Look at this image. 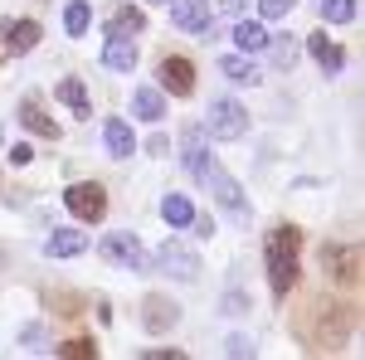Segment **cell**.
<instances>
[{"label":"cell","instance_id":"cell-18","mask_svg":"<svg viewBox=\"0 0 365 360\" xmlns=\"http://www.w3.org/2000/svg\"><path fill=\"white\" fill-rule=\"evenodd\" d=\"M58 103L73 112V117H93V103H88V88L78 83V78H58Z\"/></svg>","mask_w":365,"mask_h":360},{"label":"cell","instance_id":"cell-16","mask_svg":"<svg viewBox=\"0 0 365 360\" xmlns=\"http://www.w3.org/2000/svg\"><path fill=\"white\" fill-rule=\"evenodd\" d=\"M108 34H122V39H137V34H146V15H141L137 5H117L113 15H108Z\"/></svg>","mask_w":365,"mask_h":360},{"label":"cell","instance_id":"cell-3","mask_svg":"<svg viewBox=\"0 0 365 360\" xmlns=\"http://www.w3.org/2000/svg\"><path fill=\"white\" fill-rule=\"evenodd\" d=\"M317 317H322V326L312 331V341L322 346V351H331V346H341L346 336H351V307H341V302H317Z\"/></svg>","mask_w":365,"mask_h":360},{"label":"cell","instance_id":"cell-5","mask_svg":"<svg viewBox=\"0 0 365 360\" xmlns=\"http://www.w3.org/2000/svg\"><path fill=\"white\" fill-rule=\"evenodd\" d=\"M63 205H68L83 224H98V220H103V210H108V195H103L98 180H78V185L63 190Z\"/></svg>","mask_w":365,"mask_h":360},{"label":"cell","instance_id":"cell-21","mask_svg":"<svg viewBox=\"0 0 365 360\" xmlns=\"http://www.w3.org/2000/svg\"><path fill=\"white\" fill-rule=\"evenodd\" d=\"M220 73H225L229 83H258V63L244 54H225L220 58Z\"/></svg>","mask_w":365,"mask_h":360},{"label":"cell","instance_id":"cell-17","mask_svg":"<svg viewBox=\"0 0 365 360\" xmlns=\"http://www.w3.org/2000/svg\"><path fill=\"white\" fill-rule=\"evenodd\" d=\"M20 122H25L34 137H58V122L39 108V98H25V103H20Z\"/></svg>","mask_w":365,"mask_h":360},{"label":"cell","instance_id":"cell-27","mask_svg":"<svg viewBox=\"0 0 365 360\" xmlns=\"http://www.w3.org/2000/svg\"><path fill=\"white\" fill-rule=\"evenodd\" d=\"M268 49H273V58L287 68V63L297 58V39H292V34H268Z\"/></svg>","mask_w":365,"mask_h":360},{"label":"cell","instance_id":"cell-13","mask_svg":"<svg viewBox=\"0 0 365 360\" xmlns=\"http://www.w3.org/2000/svg\"><path fill=\"white\" fill-rule=\"evenodd\" d=\"M307 54L322 63V73H341V63H346V49H341V44H331V34H327V29L307 34Z\"/></svg>","mask_w":365,"mask_h":360},{"label":"cell","instance_id":"cell-19","mask_svg":"<svg viewBox=\"0 0 365 360\" xmlns=\"http://www.w3.org/2000/svg\"><path fill=\"white\" fill-rule=\"evenodd\" d=\"M234 44H239L244 54H263V49H268V29H263V20H239V25H234Z\"/></svg>","mask_w":365,"mask_h":360},{"label":"cell","instance_id":"cell-28","mask_svg":"<svg viewBox=\"0 0 365 360\" xmlns=\"http://www.w3.org/2000/svg\"><path fill=\"white\" fill-rule=\"evenodd\" d=\"M58 356H63V360H98V346L83 341V336H73V341H63V346H58Z\"/></svg>","mask_w":365,"mask_h":360},{"label":"cell","instance_id":"cell-37","mask_svg":"<svg viewBox=\"0 0 365 360\" xmlns=\"http://www.w3.org/2000/svg\"><path fill=\"white\" fill-rule=\"evenodd\" d=\"M156 5H166V0H156Z\"/></svg>","mask_w":365,"mask_h":360},{"label":"cell","instance_id":"cell-32","mask_svg":"<svg viewBox=\"0 0 365 360\" xmlns=\"http://www.w3.org/2000/svg\"><path fill=\"white\" fill-rule=\"evenodd\" d=\"M10 161H15V166H29V161H34V146H29V141L10 146Z\"/></svg>","mask_w":365,"mask_h":360},{"label":"cell","instance_id":"cell-35","mask_svg":"<svg viewBox=\"0 0 365 360\" xmlns=\"http://www.w3.org/2000/svg\"><path fill=\"white\" fill-rule=\"evenodd\" d=\"M146 151H151V156H166L170 141H166V137H151V141H146Z\"/></svg>","mask_w":365,"mask_h":360},{"label":"cell","instance_id":"cell-7","mask_svg":"<svg viewBox=\"0 0 365 360\" xmlns=\"http://www.w3.org/2000/svg\"><path fill=\"white\" fill-rule=\"evenodd\" d=\"M322 268L331 282H356L361 277V253L356 244H322Z\"/></svg>","mask_w":365,"mask_h":360},{"label":"cell","instance_id":"cell-6","mask_svg":"<svg viewBox=\"0 0 365 360\" xmlns=\"http://www.w3.org/2000/svg\"><path fill=\"white\" fill-rule=\"evenodd\" d=\"M200 180L210 185V195H215V200L225 205L234 220H249V200H244V190L234 185V175H225L220 166H205V175H200Z\"/></svg>","mask_w":365,"mask_h":360},{"label":"cell","instance_id":"cell-34","mask_svg":"<svg viewBox=\"0 0 365 360\" xmlns=\"http://www.w3.org/2000/svg\"><path fill=\"white\" fill-rule=\"evenodd\" d=\"M249 10V0H220V15H244Z\"/></svg>","mask_w":365,"mask_h":360},{"label":"cell","instance_id":"cell-25","mask_svg":"<svg viewBox=\"0 0 365 360\" xmlns=\"http://www.w3.org/2000/svg\"><path fill=\"white\" fill-rule=\"evenodd\" d=\"M322 20H327V25H346V20H356V0H322Z\"/></svg>","mask_w":365,"mask_h":360},{"label":"cell","instance_id":"cell-15","mask_svg":"<svg viewBox=\"0 0 365 360\" xmlns=\"http://www.w3.org/2000/svg\"><path fill=\"white\" fill-rule=\"evenodd\" d=\"M103 141H108V151H113L117 161H127V156L137 151V137H132V127H127L122 117H108V122H103Z\"/></svg>","mask_w":365,"mask_h":360},{"label":"cell","instance_id":"cell-31","mask_svg":"<svg viewBox=\"0 0 365 360\" xmlns=\"http://www.w3.org/2000/svg\"><path fill=\"white\" fill-rule=\"evenodd\" d=\"M225 351L244 360V356H253V341H249V336H229V341H225Z\"/></svg>","mask_w":365,"mask_h":360},{"label":"cell","instance_id":"cell-23","mask_svg":"<svg viewBox=\"0 0 365 360\" xmlns=\"http://www.w3.org/2000/svg\"><path fill=\"white\" fill-rule=\"evenodd\" d=\"M161 220L175 224V229H185V224L195 220V205H190L185 195H166V200H161Z\"/></svg>","mask_w":365,"mask_h":360},{"label":"cell","instance_id":"cell-14","mask_svg":"<svg viewBox=\"0 0 365 360\" xmlns=\"http://www.w3.org/2000/svg\"><path fill=\"white\" fill-rule=\"evenodd\" d=\"M0 34H5V49H10V54H29V49L39 44V25H34V20H5Z\"/></svg>","mask_w":365,"mask_h":360},{"label":"cell","instance_id":"cell-26","mask_svg":"<svg viewBox=\"0 0 365 360\" xmlns=\"http://www.w3.org/2000/svg\"><path fill=\"white\" fill-rule=\"evenodd\" d=\"M88 20H93V10H88V0H73L68 10H63V25H68V34H83Z\"/></svg>","mask_w":365,"mask_h":360},{"label":"cell","instance_id":"cell-36","mask_svg":"<svg viewBox=\"0 0 365 360\" xmlns=\"http://www.w3.org/2000/svg\"><path fill=\"white\" fill-rule=\"evenodd\" d=\"M141 360H180V351H141Z\"/></svg>","mask_w":365,"mask_h":360},{"label":"cell","instance_id":"cell-1","mask_svg":"<svg viewBox=\"0 0 365 360\" xmlns=\"http://www.w3.org/2000/svg\"><path fill=\"white\" fill-rule=\"evenodd\" d=\"M297 253H302V229L292 224H273L263 239V258H268V287L273 297H287L297 287Z\"/></svg>","mask_w":365,"mask_h":360},{"label":"cell","instance_id":"cell-12","mask_svg":"<svg viewBox=\"0 0 365 360\" xmlns=\"http://www.w3.org/2000/svg\"><path fill=\"white\" fill-rule=\"evenodd\" d=\"M103 68H113V73H132V68H137V39L108 34V44H103Z\"/></svg>","mask_w":365,"mask_h":360},{"label":"cell","instance_id":"cell-4","mask_svg":"<svg viewBox=\"0 0 365 360\" xmlns=\"http://www.w3.org/2000/svg\"><path fill=\"white\" fill-rule=\"evenodd\" d=\"M205 132L220 141H234L249 132V112H244V103H234V98H220L215 108H210V122H205Z\"/></svg>","mask_w":365,"mask_h":360},{"label":"cell","instance_id":"cell-24","mask_svg":"<svg viewBox=\"0 0 365 360\" xmlns=\"http://www.w3.org/2000/svg\"><path fill=\"white\" fill-rule=\"evenodd\" d=\"M132 108H137L141 122H161V117H166V103H161V93H156V88H137Z\"/></svg>","mask_w":365,"mask_h":360},{"label":"cell","instance_id":"cell-30","mask_svg":"<svg viewBox=\"0 0 365 360\" xmlns=\"http://www.w3.org/2000/svg\"><path fill=\"white\" fill-rule=\"evenodd\" d=\"M20 346H25V351H49V346H44V326H25Z\"/></svg>","mask_w":365,"mask_h":360},{"label":"cell","instance_id":"cell-33","mask_svg":"<svg viewBox=\"0 0 365 360\" xmlns=\"http://www.w3.org/2000/svg\"><path fill=\"white\" fill-rule=\"evenodd\" d=\"M225 312H229V317H239V312H249V297H244V292H229V297H225Z\"/></svg>","mask_w":365,"mask_h":360},{"label":"cell","instance_id":"cell-2","mask_svg":"<svg viewBox=\"0 0 365 360\" xmlns=\"http://www.w3.org/2000/svg\"><path fill=\"white\" fill-rule=\"evenodd\" d=\"M103 258L117 263V268H132V273L151 268V253L141 249V239H137V234H127V229H117V234L103 239Z\"/></svg>","mask_w":365,"mask_h":360},{"label":"cell","instance_id":"cell-8","mask_svg":"<svg viewBox=\"0 0 365 360\" xmlns=\"http://www.w3.org/2000/svg\"><path fill=\"white\" fill-rule=\"evenodd\" d=\"M170 20L180 34H200V39H210V0H175V10H170Z\"/></svg>","mask_w":365,"mask_h":360},{"label":"cell","instance_id":"cell-29","mask_svg":"<svg viewBox=\"0 0 365 360\" xmlns=\"http://www.w3.org/2000/svg\"><path fill=\"white\" fill-rule=\"evenodd\" d=\"M292 5H297V0H258V15H263V20H282Z\"/></svg>","mask_w":365,"mask_h":360},{"label":"cell","instance_id":"cell-11","mask_svg":"<svg viewBox=\"0 0 365 360\" xmlns=\"http://www.w3.org/2000/svg\"><path fill=\"white\" fill-rule=\"evenodd\" d=\"M175 322H180V307L170 302V297L151 292V297L141 302V326H146V331H156V336H161V331H170Z\"/></svg>","mask_w":365,"mask_h":360},{"label":"cell","instance_id":"cell-10","mask_svg":"<svg viewBox=\"0 0 365 360\" xmlns=\"http://www.w3.org/2000/svg\"><path fill=\"white\" fill-rule=\"evenodd\" d=\"M161 88L175 93V98H190V93H195V63L180 58V54L161 58Z\"/></svg>","mask_w":365,"mask_h":360},{"label":"cell","instance_id":"cell-20","mask_svg":"<svg viewBox=\"0 0 365 360\" xmlns=\"http://www.w3.org/2000/svg\"><path fill=\"white\" fill-rule=\"evenodd\" d=\"M83 249H88V239L78 229H58V234H49V244H44L49 258H73V253H83Z\"/></svg>","mask_w":365,"mask_h":360},{"label":"cell","instance_id":"cell-22","mask_svg":"<svg viewBox=\"0 0 365 360\" xmlns=\"http://www.w3.org/2000/svg\"><path fill=\"white\" fill-rule=\"evenodd\" d=\"M180 156H185V166L195 170V175H205V166H210V151H205V132H185V141H180Z\"/></svg>","mask_w":365,"mask_h":360},{"label":"cell","instance_id":"cell-9","mask_svg":"<svg viewBox=\"0 0 365 360\" xmlns=\"http://www.w3.org/2000/svg\"><path fill=\"white\" fill-rule=\"evenodd\" d=\"M156 263H161V273L166 277H180V282H190V277L200 273V258L180 239H170V244H161V253H156Z\"/></svg>","mask_w":365,"mask_h":360}]
</instances>
